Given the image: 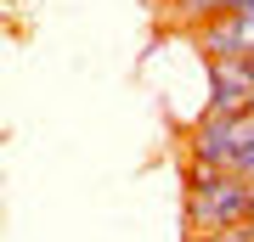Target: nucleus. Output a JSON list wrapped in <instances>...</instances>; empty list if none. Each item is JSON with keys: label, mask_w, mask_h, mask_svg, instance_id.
Returning <instances> with one entry per match:
<instances>
[{"label": "nucleus", "mask_w": 254, "mask_h": 242, "mask_svg": "<svg viewBox=\"0 0 254 242\" xmlns=\"http://www.w3.org/2000/svg\"><path fill=\"white\" fill-rule=\"evenodd\" d=\"M249 237H254V225H249Z\"/></svg>", "instance_id": "5"}, {"label": "nucleus", "mask_w": 254, "mask_h": 242, "mask_svg": "<svg viewBox=\"0 0 254 242\" xmlns=\"http://www.w3.org/2000/svg\"><path fill=\"white\" fill-rule=\"evenodd\" d=\"M254 62H209V107L203 113H249Z\"/></svg>", "instance_id": "3"}, {"label": "nucleus", "mask_w": 254, "mask_h": 242, "mask_svg": "<svg viewBox=\"0 0 254 242\" xmlns=\"http://www.w3.org/2000/svg\"><path fill=\"white\" fill-rule=\"evenodd\" d=\"M187 242H215V237H198V231H187Z\"/></svg>", "instance_id": "4"}, {"label": "nucleus", "mask_w": 254, "mask_h": 242, "mask_svg": "<svg viewBox=\"0 0 254 242\" xmlns=\"http://www.w3.org/2000/svg\"><path fill=\"white\" fill-rule=\"evenodd\" d=\"M254 146V113H203L187 135V169L237 175V158Z\"/></svg>", "instance_id": "2"}, {"label": "nucleus", "mask_w": 254, "mask_h": 242, "mask_svg": "<svg viewBox=\"0 0 254 242\" xmlns=\"http://www.w3.org/2000/svg\"><path fill=\"white\" fill-rule=\"evenodd\" d=\"M181 220L198 237H220L237 225H254V186L237 175H209V169H187V197H181Z\"/></svg>", "instance_id": "1"}, {"label": "nucleus", "mask_w": 254, "mask_h": 242, "mask_svg": "<svg viewBox=\"0 0 254 242\" xmlns=\"http://www.w3.org/2000/svg\"><path fill=\"white\" fill-rule=\"evenodd\" d=\"M249 113H254V101H249Z\"/></svg>", "instance_id": "6"}]
</instances>
